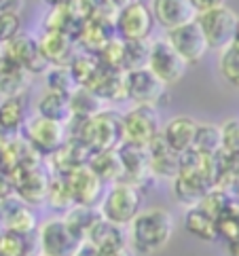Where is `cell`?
<instances>
[{
    "label": "cell",
    "instance_id": "37",
    "mask_svg": "<svg viewBox=\"0 0 239 256\" xmlns=\"http://www.w3.org/2000/svg\"><path fill=\"white\" fill-rule=\"evenodd\" d=\"M150 42L148 40H125V72L142 70L148 66Z\"/></svg>",
    "mask_w": 239,
    "mask_h": 256
},
{
    "label": "cell",
    "instance_id": "16",
    "mask_svg": "<svg viewBox=\"0 0 239 256\" xmlns=\"http://www.w3.org/2000/svg\"><path fill=\"white\" fill-rule=\"evenodd\" d=\"M0 222H2L4 231H11L24 237H30L34 231H38L36 228V216L30 210V206L17 197H11L0 204Z\"/></svg>",
    "mask_w": 239,
    "mask_h": 256
},
{
    "label": "cell",
    "instance_id": "38",
    "mask_svg": "<svg viewBox=\"0 0 239 256\" xmlns=\"http://www.w3.org/2000/svg\"><path fill=\"white\" fill-rule=\"evenodd\" d=\"M218 72L228 85L239 89V49L237 47L231 44L222 53H218Z\"/></svg>",
    "mask_w": 239,
    "mask_h": 256
},
{
    "label": "cell",
    "instance_id": "9",
    "mask_svg": "<svg viewBox=\"0 0 239 256\" xmlns=\"http://www.w3.org/2000/svg\"><path fill=\"white\" fill-rule=\"evenodd\" d=\"M146 68H148L161 83L170 87V85H176L178 80L184 76L188 64L178 56L176 49H174L168 40L159 38V40L150 42V56H148V66Z\"/></svg>",
    "mask_w": 239,
    "mask_h": 256
},
{
    "label": "cell",
    "instance_id": "12",
    "mask_svg": "<svg viewBox=\"0 0 239 256\" xmlns=\"http://www.w3.org/2000/svg\"><path fill=\"white\" fill-rule=\"evenodd\" d=\"M15 184V197L28 206H38L47 201V190L51 182V174L44 172L42 166L20 168L8 174Z\"/></svg>",
    "mask_w": 239,
    "mask_h": 256
},
{
    "label": "cell",
    "instance_id": "28",
    "mask_svg": "<svg viewBox=\"0 0 239 256\" xmlns=\"http://www.w3.org/2000/svg\"><path fill=\"white\" fill-rule=\"evenodd\" d=\"M70 108H72V116L78 118H96L106 110L104 100L98 94H94L87 87H76L70 94Z\"/></svg>",
    "mask_w": 239,
    "mask_h": 256
},
{
    "label": "cell",
    "instance_id": "5",
    "mask_svg": "<svg viewBox=\"0 0 239 256\" xmlns=\"http://www.w3.org/2000/svg\"><path fill=\"white\" fill-rule=\"evenodd\" d=\"M80 242L68 228L62 216L47 218L36 231V254L38 256H74Z\"/></svg>",
    "mask_w": 239,
    "mask_h": 256
},
{
    "label": "cell",
    "instance_id": "7",
    "mask_svg": "<svg viewBox=\"0 0 239 256\" xmlns=\"http://www.w3.org/2000/svg\"><path fill=\"white\" fill-rule=\"evenodd\" d=\"M22 136H24V140L40 154V157H42V154H49V157H51L53 152H58L62 146L68 142V138H66V125L49 121V118L38 116V114H34V116L28 118Z\"/></svg>",
    "mask_w": 239,
    "mask_h": 256
},
{
    "label": "cell",
    "instance_id": "42",
    "mask_svg": "<svg viewBox=\"0 0 239 256\" xmlns=\"http://www.w3.org/2000/svg\"><path fill=\"white\" fill-rule=\"evenodd\" d=\"M11 197H15V184H13L11 176H8L4 170H0V204Z\"/></svg>",
    "mask_w": 239,
    "mask_h": 256
},
{
    "label": "cell",
    "instance_id": "48",
    "mask_svg": "<svg viewBox=\"0 0 239 256\" xmlns=\"http://www.w3.org/2000/svg\"><path fill=\"white\" fill-rule=\"evenodd\" d=\"M2 56H4V51H2V44H0V60H2Z\"/></svg>",
    "mask_w": 239,
    "mask_h": 256
},
{
    "label": "cell",
    "instance_id": "8",
    "mask_svg": "<svg viewBox=\"0 0 239 256\" xmlns=\"http://www.w3.org/2000/svg\"><path fill=\"white\" fill-rule=\"evenodd\" d=\"M125 91L134 106L159 108L168 98V85L161 83L148 68L125 72Z\"/></svg>",
    "mask_w": 239,
    "mask_h": 256
},
{
    "label": "cell",
    "instance_id": "13",
    "mask_svg": "<svg viewBox=\"0 0 239 256\" xmlns=\"http://www.w3.org/2000/svg\"><path fill=\"white\" fill-rule=\"evenodd\" d=\"M152 15L157 26H161L165 32L184 28V26L195 24L199 20L192 0H154Z\"/></svg>",
    "mask_w": 239,
    "mask_h": 256
},
{
    "label": "cell",
    "instance_id": "22",
    "mask_svg": "<svg viewBox=\"0 0 239 256\" xmlns=\"http://www.w3.org/2000/svg\"><path fill=\"white\" fill-rule=\"evenodd\" d=\"M118 154H121V163H123V182L142 186L144 180L152 178L148 170V154H146L144 148L123 144L118 148Z\"/></svg>",
    "mask_w": 239,
    "mask_h": 256
},
{
    "label": "cell",
    "instance_id": "26",
    "mask_svg": "<svg viewBox=\"0 0 239 256\" xmlns=\"http://www.w3.org/2000/svg\"><path fill=\"white\" fill-rule=\"evenodd\" d=\"M64 220H66L68 228L72 233H74V237L85 244L87 237L91 233V228L96 226V222L102 218V214H100V208H87V206H72L66 214L62 216Z\"/></svg>",
    "mask_w": 239,
    "mask_h": 256
},
{
    "label": "cell",
    "instance_id": "2",
    "mask_svg": "<svg viewBox=\"0 0 239 256\" xmlns=\"http://www.w3.org/2000/svg\"><path fill=\"white\" fill-rule=\"evenodd\" d=\"M142 210V190L140 186L130 184V182L110 184L102 204H100V214H102L104 220L121 228L130 226Z\"/></svg>",
    "mask_w": 239,
    "mask_h": 256
},
{
    "label": "cell",
    "instance_id": "39",
    "mask_svg": "<svg viewBox=\"0 0 239 256\" xmlns=\"http://www.w3.org/2000/svg\"><path fill=\"white\" fill-rule=\"evenodd\" d=\"M0 254L2 256H32L34 248L30 246V237L2 231V235H0Z\"/></svg>",
    "mask_w": 239,
    "mask_h": 256
},
{
    "label": "cell",
    "instance_id": "50",
    "mask_svg": "<svg viewBox=\"0 0 239 256\" xmlns=\"http://www.w3.org/2000/svg\"><path fill=\"white\" fill-rule=\"evenodd\" d=\"M0 256H2V254H0Z\"/></svg>",
    "mask_w": 239,
    "mask_h": 256
},
{
    "label": "cell",
    "instance_id": "27",
    "mask_svg": "<svg viewBox=\"0 0 239 256\" xmlns=\"http://www.w3.org/2000/svg\"><path fill=\"white\" fill-rule=\"evenodd\" d=\"M94 94H98L104 100V104H116L127 100V91H125V74L118 72H108L102 68L100 76L94 80V85L87 87Z\"/></svg>",
    "mask_w": 239,
    "mask_h": 256
},
{
    "label": "cell",
    "instance_id": "4",
    "mask_svg": "<svg viewBox=\"0 0 239 256\" xmlns=\"http://www.w3.org/2000/svg\"><path fill=\"white\" fill-rule=\"evenodd\" d=\"M197 24L201 26V30L206 34L210 49L222 53L224 49H228L233 44L239 15L235 13V8L220 2L218 6L210 8L208 13H201Z\"/></svg>",
    "mask_w": 239,
    "mask_h": 256
},
{
    "label": "cell",
    "instance_id": "44",
    "mask_svg": "<svg viewBox=\"0 0 239 256\" xmlns=\"http://www.w3.org/2000/svg\"><path fill=\"white\" fill-rule=\"evenodd\" d=\"M74 256H100V252H98V248H94V246H91V244H82L80 246V248L76 250V254Z\"/></svg>",
    "mask_w": 239,
    "mask_h": 256
},
{
    "label": "cell",
    "instance_id": "15",
    "mask_svg": "<svg viewBox=\"0 0 239 256\" xmlns=\"http://www.w3.org/2000/svg\"><path fill=\"white\" fill-rule=\"evenodd\" d=\"M38 44L49 66H70L78 53L76 38L66 32H42Z\"/></svg>",
    "mask_w": 239,
    "mask_h": 256
},
{
    "label": "cell",
    "instance_id": "31",
    "mask_svg": "<svg viewBox=\"0 0 239 256\" xmlns=\"http://www.w3.org/2000/svg\"><path fill=\"white\" fill-rule=\"evenodd\" d=\"M192 150L206 154V157H218V154L222 152V132H220V125L199 123Z\"/></svg>",
    "mask_w": 239,
    "mask_h": 256
},
{
    "label": "cell",
    "instance_id": "40",
    "mask_svg": "<svg viewBox=\"0 0 239 256\" xmlns=\"http://www.w3.org/2000/svg\"><path fill=\"white\" fill-rule=\"evenodd\" d=\"M22 32V17L17 8H6L4 4H0V44L11 42Z\"/></svg>",
    "mask_w": 239,
    "mask_h": 256
},
{
    "label": "cell",
    "instance_id": "23",
    "mask_svg": "<svg viewBox=\"0 0 239 256\" xmlns=\"http://www.w3.org/2000/svg\"><path fill=\"white\" fill-rule=\"evenodd\" d=\"M87 168L96 174L102 182H123V163L118 150H96L89 154Z\"/></svg>",
    "mask_w": 239,
    "mask_h": 256
},
{
    "label": "cell",
    "instance_id": "36",
    "mask_svg": "<svg viewBox=\"0 0 239 256\" xmlns=\"http://www.w3.org/2000/svg\"><path fill=\"white\" fill-rule=\"evenodd\" d=\"M44 87H47V91H53V94L70 96L78 85L74 76H72L70 66H51L47 74H44Z\"/></svg>",
    "mask_w": 239,
    "mask_h": 256
},
{
    "label": "cell",
    "instance_id": "33",
    "mask_svg": "<svg viewBox=\"0 0 239 256\" xmlns=\"http://www.w3.org/2000/svg\"><path fill=\"white\" fill-rule=\"evenodd\" d=\"M53 210H60V212L66 214L68 210L74 204V197H72V190H70V182H68V176H58L53 174L51 176V182H49V190H47V201Z\"/></svg>",
    "mask_w": 239,
    "mask_h": 256
},
{
    "label": "cell",
    "instance_id": "41",
    "mask_svg": "<svg viewBox=\"0 0 239 256\" xmlns=\"http://www.w3.org/2000/svg\"><path fill=\"white\" fill-rule=\"evenodd\" d=\"M220 132H222V152L239 154V118H228L220 125Z\"/></svg>",
    "mask_w": 239,
    "mask_h": 256
},
{
    "label": "cell",
    "instance_id": "17",
    "mask_svg": "<svg viewBox=\"0 0 239 256\" xmlns=\"http://www.w3.org/2000/svg\"><path fill=\"white\" fill-rule=\"evenodd\" d=\"M197 121L192 116L186 114H178L170 118L168 123L163 125L161 136L165 144L176 152V154H184L188 150H192V144H195V136H197Z\"/></svg>",
    "mask_w": 239,
    "mask_h": 256
},
{
    "label": "cell",
    "instance_id": "10",
    "mask_svg": "<svg viewBox=\"0 0 239 256\" xmlns=\"http://www.w3.org/2000/svg\"><path fill=\"white\" fill-rule=\"evenodd\" d=\"M2 51H4V58H8L11 62L20 64L22 68H26L30 74H47V70L51 68L49 62L44 60L42 51H40V44L38 38L32 36L30 32H22L20 36H15L11 42L2 44Z\"/></svg>",
    "mask_w": 239,
    "mask_h": 256
},
{
    "label": "cell",
    "instance_id": "47",
    "mask_svg": "<svg viewBox=\"0 0 239 256\" xmlns=\"http://www.w3.org/2000/svg\"><path fill=\"white\" fill-rule=\"evenodd\" d=\"M233 47L239 49V24H237V30H235V38H233Z\"/></svg>",
    "mask_w": 239,
    "mask_h": 256
},
{
    "label": "cell",
    "instance_id": "29",
    "mask_svg": "<svg viewBox=\"0 0 239 256\" xmlns=\"http://www.w3.org/2000/svg\"><path fill=\"white\" fill-rule=\"evenodd\" d=\"M184 226L190 235L204 242L218 240V224L210 214H206L201 208H190L184 212Z\"/></svg>",
    "mask_w": 239,
    "mask_h": 256
},
{
    "label": "cell",
    "instance_id": "3",
    "mask_svg": "<svg viewBox=\"0 0 239 256\" xmlns=\"http://www.w3.org/2000/svg\"><path fill=\"white\" fill-rule=\"evenodd\" d=\"M159 108L152 106H132L123 114V144L136 148H148L161 136Z\"/></svg>",
    "mask_w": 239,
    "mask_h": 256
},
{
    "label": "cell",
    "instance_id": "11",
    "mask_svg": "<svg viewBox=\"0 0 239 256\" xmlns=\"http://www.w3.org/2000/svg\"><path fill=\"white\" fill-rule=\"evenodd\" d=\"M165 40L176 49V53L188 64V66H195V64L204 62V58L212 51L208 44L204 30H201V26L197 22L184 26V28L165 32Z\"/></svg>",
    "mask_w": 239,
    "mask_h": 256
},
{
    "label": "cell",
    "instance_id": "25",
    "mask_svg": "<svg viewBox=\"0 0 239 256\" xmlns=\"http://www.w3.org/2000/svg\"><path fill=\"white\" fill-rule=\"evenodd\" d=\"M36 114L44 116L49 121L66 125L72 118V108H70V96L53 94V91H44V94L36 100Z\"/></svg>",
    "mask_w": 239,
    "mask_h": 256
},
{
    "label": "cell",
    "instance_id": "46",
    "mask_svg": "<svg viewBox=\"0 0 239 256\" xmlns=\"http://www.w3.org/2000/svg\"><path fill=\"white\" fill-rule=\"evenodd\" d=\"M231 193H233V199H235L237 204H239V182H237V184L233 186V190H231Z\"/></svg>",
    "mask_w": 239,
    "mask_h": 256
},
{
    "label": "cell",
    "instance_id": "19",
    "mask_svg": "<svg viewBox=\"0 0 239 256\" xmlns=\"http://www.w3.org/2000/svg\"><path fill=\"white\" fill-rule=\"evenodd\" d=\"M114 36H116V32H114L112 24L102 22V20H98V17H91V20H87L78 28L74 38H76V44L80 51L98 56L108 44V40H112Z\"/></svg>",
    "mask_w": 239,
    "mask_h": 256
},
{
    "label": "cell",
    "instance_id": "32",
    "mask_svg": "<svg viewBox=\"0 0 239 256\" xmlns=\"http://www.w3.org/2000/svg\"><path fill=\"white\" fill-rule=\"evenodd\" d=\"M70 72L78 87H91L94 80L100 76V72H102V66H100V62H98V56L78 51L76 58L70 64Z\"/></svg>",
    "mask_w": 239,
    "mask_h": 256
},
{
    "label": "cell",
    "instance_id": "14",
    "mask_svg": "<svg viewBox=\"0 0 239 256\" xmlns=\"http://www.w3.org/2000/svg\"><path fill=\"white\" fill-rule=\"evenodd\" d=\"M68 182H70V190H72V197H74L76 206L96 208V206L102 204V199L106 195L104 182L100 180L87 166H82L72 174H68Z\"/></svg>",
    "mask_w": 239,
    "mask_h": 256
},
{
    "label": "cell",
    "instance_id": "43",
    "mask_svg": "<svg viewBox=\"0 0 239 256\" xmlns=\"http://www.w3.org/2000/svg\"><path fill=\"white\" fill-rule=\"evenodd\" d=\"M100 256H134V250L130 248V244H123V246H110V248L104 250H98Z\"/></svg>",
    "mask_w": 239,
    "mask_h": 256
},
{
    "label": "cell",
    "instance_id": "18",
    "mask_svg": "<svg viewBox=\"0 0 239 256\" xmlns=\"http://www.w3.org/2000/svg\"><path fill=\"white\" fill-rule=\"evenodd\" d=\"M146 154H148V170L150 176L157 180H176L180 174V154H176L168 144H165L163 136H159L148 148H146Z\"/></svg>",
    "mask_w": 239,
    "mask_h": 256
},
{
    "label": "cell",
    "instance_id": "49",
    "mask_svg": "<svg viewBox=\"0 0 239 256\" xmlns=\"http://www.w3.org/2000/svg\"><path fill=\"white\" fill-rule=\"evenodd\" d=\"M32 256H38V254H32Z\"/></svg>",
    "mask_w": 239,
    "mask_h": 256
},
{
    "label": "cell",
    "instance_id": "6",
    "mask_svg": "<svg viewBox=\"0 0 239 256\" xmlns=\"http://www.w3.org/2000/svg\"><path fill=\"white\" fill-rule=\"evenodd\" d=\"M154 24L157 22L152 15V6L142 0H130L118 8L114 32L121 40H148Z\"/></svg>",
    "mask_w": 239,
    "mask_h": 256
},
{
    "label": "cell",
    "instance_id": "34",
    "mask_svg": "<svg viewBox=\"0 0 239 256\" xmlns=\"http://www.w3.org/2000/svg\"><path fill=\"white\" fill-rule=\"evenodd\" d=\"M100 66L108 72H118L125 74V40H121L118 36H114L112 40H108V44L98 53Z\"/></svg>",
    "mask_w": 239,
    "mask_h": 256
},
{
    "label": "cell",
    "instance_id": "24",
    "mask_svg": "<svg viewBox=\"0 0 239 256\" xmlns=\"http://www.w3.org/2000/svg\"><path fill=\"white\" fill-rule=\"evenodd\" d=\"M28 104L26 98H8L0 102V130L20 136L28 123Z\"/></svg>",
    "mask_w": 239,
    "mask_h": 256
},
{
    "label": "cell",
    "instance_id": "35",
    "mask_svg": "<svg viewBox=\"0 0 239 256\" xmlns=\"http://www.w3.org/2000/svg\"><path fill=\"white\" fill-rule=\"evenodd\" d=\"M231 204H233V195L231 193H226V190L220 188V186H212L206 193V197L201 199V204L197 208H201L206 214H210L214 220H218V218H222L228 212Z\"/></svg>",
    "mask_w": 239,
    "mask_h": 256
},
{
    "label": "cell",
    "instance_id": "1",
    "mask_svg": "<svg viewBox=\"0 0 239 256\" xmlns=\"http://www.w3.org/2000/svg\"><path fill=\"white\" fill-rule=\"evenodd\" d=\"M176 220L165 208H144L127 226V244L138 254H154L170 244Z\"/></svg>",
    "mask_w": 239,
    "mask_h": 256
},
{
    "label": "cell",
    "instance_id": "30",
    "mask_svg": "<svg viewBox=\"0 0 239 256\" xmlns=\"http://www.w3.org/2000/svg\"><path fill=\"white\" fill-rule=\"evenodd\" d=\"M87 244H91L98 250L110 248V246H123V244H127V231L121 226L112 224V222L104 220V218H100V220L96 222V226L91 228V233L87 237Z\"/></svg>",
    "mask_w": 239,
    "mask_h": 256
},
{
    "label": "cell",
    "instance_id": "45",
    "mask_svg": "<svg viewBox=\"0 0 239 256\" xmlns=\"http://www.w3.org/2000/svg\"><path fill=\"white\" fill-rule=\"evenodd\" d=\"M228 256H239V237L228 244Z\"/></svg>",
    "mask_w": 239,
    "mask_h": 256
},
{
    "label": "cell",
    "instance_id": "21",
    "mask_svg": "<svg viewBox=\"0 0 239 256\" xmlns=\"http://www.w3.org/2000/svg\"><path fill=\"white\" fill-rule=\"evenodd\" d=\"M32 85V74L20 64L2 56L0 60V98H26V91Z\"/></svg>",
    "mask_w": 239,
    "mask_h": 256
},
{
    "label": "cell",
    "instance_id": "20",
    "mask_svg": "<svg viewBox=\"0 0 239 256\" xmlns=\"http://www.w3.org/2000/svg\"><path fill=\"white\" fill-rule=\"evenodd\" d=\"M212 186L214 184L208 178L199 176V174H190V172H180L178 178L172 182L174 197H176L178 204H182L186 210L197 208Z\"/></svg>",
    "mask_w": 239,
    "mask_h": 256
}]
</instances>
